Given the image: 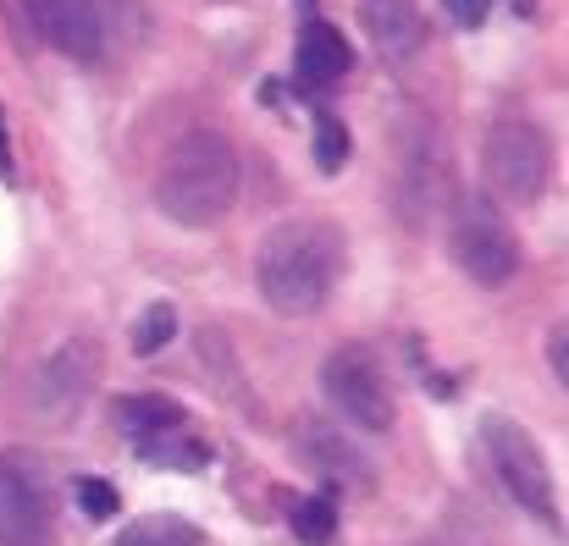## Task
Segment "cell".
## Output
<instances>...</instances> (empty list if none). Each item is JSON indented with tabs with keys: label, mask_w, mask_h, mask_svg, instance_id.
Segmentation results:
<instances>
[{
	"label": "cell",
	"mask_w": 569,
	"mask_h": 546,
	"mask_svg": "<svg viewBox=\"0 0 569 546\" xmlns=\"http://www.w3.org/2000/svg\"><path fill=\"white\" fill-rule=\"evenodd\" d=\"M343 243L327 221H288L254 254V287L277 315H316L338 282Z\"/></svg>",
	"instance_id": "6da1fadb"
},
{
	"label": "cell",
	"mask_w": 569,
	"mask_h": 546,
	"mask_svg": "<svg viewBox=\"0 0 569 546\" xmlns=\"http://www.w3.org/2000/svg\"><path fill=\"white\" fill-rule=\"evenodd\" d=\"M238 199V150L216 128L183 133L161 172H156V204L178 226H216Z\"/></svg>",
	"instance_id": "7a4b0ae2"
},
{
	"label": "cell",
	"mask_w": 569,
	"mask_h": 546,
	"mask_svg": "<svg viewBox=\"0 0 569 546\" xmlns=\"http://www.w3.org/2000/svg\"><path fill=\"white\" fill-rule=\"evenodd\" d=\"M448 249L459 271L481 287H503L520 276V237L487 193H459L448 215Z\"/></svg>",
	"instance_id": "3957f363"
},
{
	"label": "cell",
	"mask_w": 569,
	"mask_h": 546,
	"mask_svg": "<svg viewBox=\"0 0 569 546\" xmlns=\"http://www.w3.org/2000/svg\"><path fill=\"white\" fill-rule=\"evenodd\" d=\"M0 546H56V481L28 447L0 453Z\"/></svg>",
	"instance_id": "277c9868"
},
{
	"label": "cell",
	"mask_w": 569,
	"mask_h": 546,
	"mask_svg": "<svg viewBox=\"0 0 569 546\" xmlns=\"http://www.w3.org/2000/svg\"><path fill=\"white\" fill-rule=\"evenodd\" d=\"M481 172H487V188L503 204H537L542 188H548V172H553L548 133L526 117L492 122L487 139H481Z\"/></svg>",
	"instance_id": "5b68a950"
},
{
	"label": "cell",
	"mask_w": 569,
	"mask_h": 546,
	"mask_svg": "<svg viewBox=\"0 0 569 546\" xmlns=\"http://www.w3.org/2000/svg\"><path fill=\"white\" fill-rule=\"evenodd\" d=\"M481 436H487V458H492V469H498V481H503V492L531 514V519H542V525H559V503H553V475H548V458L537 453V442L515 425V419H503V414H492V419H481Z\"/></svg>",
	"instance_id": "8992f818"
},
{
	"label": "cell",
	"mask_w": 569,
	"mask_h": 546,
	"mask_svg": "<svg viewBox=\"0 0 569 546\" xmlns=\"http://www.w3.org/2000/svg\"><path fill=\"white\" fill-rule=\"evenodd\" d=\"M321 392L332 397V408L355 425V431H392V386L381 375V364L371 348L360 343H343L338 354H327L321 364Z\"/></svg>",
	"instance_id": "52a82bcc"
},
{
	"label": "cell",
	"mask_w": 569,
	"mask_h": 546,
	"mask_svg": "<svg viewBox=\"0 0 569 546\" xmlns=\"http://www.w3.org/2000/svg\"><path fill=\"white\" fill-rule=\"evenodd\" d=\"M94 370H100L94 343H83V337L61 343L50 360L39 364V375H33V386H28V408H33L39 419H72L78 403H83L89 386H94Z\"/></svg>",
	"instance_id": "ba28073f"
},
{
	"label": "cell",
	"mask_w": 569,
	"mask_h": 546,
	"mask_svg": "<svg viewBox=\"0 0 569 546\" xmlns=\"http://www.w3.org/2000/svg\"><path fill=\"white\" fill-rule=\"evenodd\" d=\"M299 458H305L327 486H338V492H371V486H377V464L360 453L355 436H343V431L327 425V419H305V425H299Z\"/></svg>",
	"instance_id": "9c48e42d"
},
{
	"label": "cell",
	"mask_w": 569,
	"mask_h": 546,
	"mask_svg": "<svg viewBox=\"0 0 569 546\" xmlns=\"http://www.w3.org/2000/svg\"><path fill=\"white\" fill-rule=\"evenodd\" d=\"M28 17L39 28V39L72 61H94L100 55V0H28Z\"/></svg>",
	"instance_id": "30bf717a"
},
{
	"label": "cell",
	"mask_w": 569,
	"mask_h": 546,
	"mask_svg": "<svg viewBox=\"0 0 569 546\" xmlns=\"http://www.w3.org/2000/svg\"><path fill=\"white\" fill-rule=\"evenodd\" d=\"M398 193H403V210H409V221H420L426 210H431V199H437V182H442V166H448V155H442V144L431 139V128L426 122H415L409 133H403V150H398Z\"/></svg>",
	"instance_id": "8fae6325"
},
{
	"label": "cell",
	"mask_w": 569,
	"mask_h": 546,
	"mask_svg": "<svg viewBox=\"0 0 569 546\" xmlns=\"http://www.w3.org/2000/svg\"><path fill=\"white\" fill-rule=\"evenodd\" d=\"M360 11H366V28H371V39H377V50L387 61H409L420 50L426 17H420L415 0H366Z\"/></svg>",
	"instance_id": "7c38bea8"
},
{
	"label": "cell",
	"mask_w": 569,
	"mask_h": 546,
	"mask_svg": "<svg viewBox=\"0 0 569 546\" xmlns=\"http://www.w3.org/2000/svg\"><path fill=\"white\" fill-rule=\"evenodd\" d=\"M349 67H355L349 39H343L332 22H305V33H299V78H305L310 89H327V83H338Z\"/></svg>",
	"instance_id": "4fadbf2b"
},
{
	"label": "cell",
	"mask_w": 569,
	"mask_h": 546,
	"mask_svg": "<svg viewBox=\"0 0 569 546\" xmlns=\"http://www.w3.org/2000/svg\"><path fill=\"white\" fill-rule=\"evenodd\" d=\"M183 419L189 414L178 403H167V397H122L117 403V431L128 436V447H139V442H150V436H161V431H172Z\"/></svg>",
	"instance_id": "5bb4252c"
},
{
	"label": "cell",
	"mask_w": 569,
	"mask_h": 546,
	"mask_svg": "<svg viewBox=\"0 0 569 546\" xmlns=\"http://www.w3.org/2000/svg\"><path fill=\"white\" fill-rule=\"evenodd\" d=\"M144 464H156V469H204L210 464V447L193 436V425H172V431H161V436H150V442H139L133 447Z\"/></svg>",
	"instance_id": "9a60e30c"
},
{
	"label": "cell",
	"mask_w": 569,
	"mask_h": 546,
	"mask_svg": "<svg viewBox=\"0 0 569 546\" xmlns=\"http://www.w3.org/2000/svg\"><path fill=\"white\" fill-rule=\"evenodd\" d=\"M111 546H204V536L178 514H150V519H133Z\"/></svg>",
	"instance_id": "2e32d148"
},
{
	"label": "cell",
	"mask_w": 569,
	"mask_h": 546,
	"mask_svg": "<svg viewBox=\"0 0 569 546\" xmlns=\"http://www.w3.org/2000/svg\"><path fill=\"white\" fill-rule=\"evenodd\" d=\"M172 337H178V310H172V304H150V310L133 321V354H139V360L161 354Z\"/></svg>",
	"instance_id": "e0dca14e"
},
{
	"label": "cell",
	"mask_w": 569,
	"mask_h": 546,
	"mask_svg": "<svg viewBox=\"0 0 569 546\" xmlns=\"http://www.w3.org/2000/svg\"><path fill=\"white\" fill-rule=\"evenodd\" d=\"M293 536L305 546H327L338 536V508L327 503V497H305V503H293Z\"/></svg>",
	"instance_id": "ac0fdd59"
},
{
	"label": "cell",
	"mask_w": 569,
	"mask_h": 546,
	"mask_svg": "<svg viewBox=\"0 0 569 546\" xmlns=\"http://www.w3.org/2000/svg\"><path fill=\"white\" fill-rule=\"evenodd\" d=\"M78 508H83L89 519H117L122 497H117V486H111V481H100V475H83V481H78Z\"/></svg>",
	"instance_id": "d6986e66"
},
{
	"label": "cell",
	"mask_w": 569,
	"mask_h": 546,
	"mask_svg": "<svg viewBox=\"0 0 569 546\" xmlns=\"http://www.w3.org/2000/svg\"><path fill=\"white\" fill-rule=\"evenodd\" d=\"M343 150H349L343 122H338V117H321V128H316V155H321V172H338V166H343Z\"/></svg>",
	"instance_id": "ffe728a7"
},
{
	"label": "cell",
	"mask_w": 569,
	"mask_h": 546,
	"mask_svg": "<svg viewBox=\"0 0 569 546\" xmlns=\"http://www.w3.org/2000/svg\"><path fill=\"white\" fill-rule=\"evenodd\" d=\"M448 6V17L459 22V28H481L487 22V11L498 6V0H442Z\"/></svg>",
	"instance_id": "44dd1931"
},
{
	"label": "cell",
	"mask_w": 569,
	"mask_h": 546,
	"mask_svg": "<svg viewBox=\"0 0 569 546\" xmlns=\"http://www.w3.org/2000/svg\"><path fill=\"white\" fill-rule=\"evenodd\" d=\"M548 360H553V375L565 381V375H569V360H565V326H559V332L548 337Z\"/></svg>",
	"instance_id": "7402d4cb"
},
{
	"label": "cell",
	"mask_w": 569,
	"mask_h": 546,
	"mask_svg": "<svg viewBox=\"0 0 569 546\" xmlns=\"http://www.w3.org/2000/svg\"><path fill=\"white\" fill-rule=\"evenodd\" d=\"M0 144H6V122H0Z\"/></svg>",
	"instance_id": "603a6c76"
}]
</instances>
